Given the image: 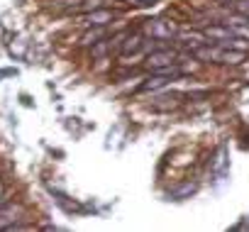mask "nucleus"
Masks as SVG:
<instances>
[{
    "label": "nucleus",
    "mask_w": 249,
    "mask_h": 232,
    "mask_svg": "<svg viewBox=\"0 0 249 232\" xmlns=\"http://www.w3.org/2000/svg\"><path fill=\"white\" fill-rule=\"evenodd\" d=\"M120 13L117 10H107V8H95L90 13H83L81 15V22L86 27H103V25H110L112 20H117Z\"/></svg>",
    "instance_id": "obj_5"
},
{
    "label": "nucleus",
    "mask_w": 249,
    "mask_h": 232,
    "mask_svg": "<svg viewBox=\"0 0 249 232\" xmlns=\"http://www.w3.org/2000/svg\"><path fill=\"white\" fill-rule=\"evenodd\" d=\"M105 37H107V25H103V27H90V30L83 35L81 44H83V47H90V44H95V42H100V39H105Z\"/></svg>",
    "instance_id": "obj_9"
},
{
    "label": "nucleus",
    "mask_w": 249,
    "mask_h": 232,
    "mask_svg": "<svg viewBox=\"0 0 249 232\" xmlns=\"http://www.w3.org/2000/svg\"><path fill=\"white\" fill-rule=\"evenodd\" d=\"M171 78L169 76H164V73H154L152 78H147L140 88H137V93H149V90H159V88H164L166 83H169Z\"/></svg>",
    "instance_id": "obj_8"
},
{
    "label": "nucleus",
    "mask_w": 249,
    "mask_h": 232,
    "mask_svg": "<svg viewBox=\"0 0 249 232\" xmlns=\"http://www.w3.org/2000/svg\"><path fill=\"white\" fill-rule=\"evenodd\" d=\"M18 71L15 69H3V71H0V78H8V76H15Z\"/></svg>",
    "instance_id": "obj_13"
},
{
    "label": "nucleus",
    "mask_w": 249,
    "mask_h": 232,
    "mask_svg": "<svg viewBox=\"0 0 249 232\" xmlns=\"http://www.w3.org/2000/svg\"><path fill=\"white\" fill-rule=\"evenodd\" d=\"M215 18H217L220 25L230 27L234 35L249 39V18H247V15H242V13H237V10H232V13H230V10H220Z\"/></svg>",
    "instance_id": "obj_4"
},
{
    "label": "nucleus",
    "mask_w": 249,
    "mask_h": 232,
    "mask_svg": "<svg viewBox=\"0 0 249 232\" xmlns=\"http://www.w3.org/2000/svg\"><path fill=\"white\" fill-rule=\"evenodd\" d=\"M127 5H135V8H149L154 3H159V0H124Z\"/></svg>",
    "instance_id": "obj_12"
},
{
    "label": "nucleus",
    "mask_w": 249,
    "mask_h": 232,
    "mask_svg": "<svg viewBox=\"0 0 249 232\" xmlns=\"http://www.w3.org/2000/svg\"><path fill=\"white\" fill-rule=\"evenodd\" d=\"M144 32L152 37V39H159V42H169L178 35V27L174 20H166V18H154V20H147L144 22Z\"/></svg>",
    "instance_id": "obj_3"
},
{
    "label": "nucleus",
    "mask_w": 249,
    "mask_h": 232,
    "mask_svg": "<svg viewBox=\"0 0 249 232\" xmlns=\"http://www.w3.org/2000/svg\"><path fill=\"white\" fill-rule=\"evenodd\" d=\"M203 35H205V39H208V42L220 44V47H227V49H234V52H247V49H249V39H244V37L234 35L230 27H225V25H220V22L208 25Z\"/></svg>",
    "instance_id": "obj_1"
},
{
    "label": "nucleus",
    "mask_w": 249,
    "mask_h": 232,
    "mask_svg": "<svg viewBox=\"0 0 249 232\" xmlns=\"http://www.w3.org/2000/svg\"><path fill=\"white\" fill-rule=\"evenodd\" d=\"M232 5H234L237 13H242V15L249 18V0H232Z\"/></svg>",
    "instance_id": "obj_11"
},
{
    "label": "nucleus",
    "mask_w": 249,
    "mask_h": 232,
    "mask_svg": "<svg viewBox=\"0 0 249 232\" xmlns=\"http://www.w3.org/2000/svg\"><path fill=\"white\" fill-rule=\"evenodd\" d=\"M20 215H22V205H8V203H3V205H0V230H5L8 225L18 222Z\"/></svg>",
    "instance_id": "obj_7"
},
{
    "label": "nucleus",
    "mask_w": 249,
    "mask_h": 232,
    "mask_svg": "<svg viewBox=\"0 0 249 232\" xmlns=\"http://www.w3.org/2000/svg\"><path fill=\"white\" fill-rule=\"evenodd\" d=\"M181 56L174 52V49H152L147 56H144V64L152 73H164V69H171V66H178Z\"/></svg>",
    "instance_id": "obj_2"
},
{
    "label": "nucleus",
    "mask_w": 249,
    "mask_h": 232,
    "mask_svg": "<svg viewBox=\"0 0 249 232\" xmlns=\"http://www.w3.org/2000/svg\"><path fill=\"white\" fill-rule=\"evenodd\" d=\"M144 49H147V44H144L142 32H132V35L124 37V42L120 44V59L130 56V54H144Z\"/></svg>",
    "instance_id": "obj_6"
},
{
    "label": "nucleus",
    "mask_w": 249,
    "mask_h": 232,
    "mask_svg": "<svg viewBox=\"0 0 249 232\" xmlns=\"http://www.w3.org/2000/svg\"><path fill=\"white\" fill-rule=\"evenodd\" d=\"M191 193H196V183H186V186H181L178 191H171L169 196H174V198H186V196H191Z\"/></svg>",
    "instance_id": "obj_10"
}]
</instances>
